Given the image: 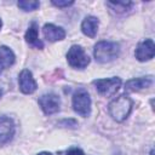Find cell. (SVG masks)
Here are the masks:
<instances>
[{
  "label": "cell",
  "instance_id": "5",
  "mask_svg": "<svg viewBox=\"0 0 155 155\" xmlns=\"http://www.w3.org/2000/svg\"><path fill=\"white\" fill-rule=\"evenodd\" d=\"M93 85L96 86L97 91L103 96H113L116 93L121 85L120 78H110V79H97L93 80Z\"/></svg>",
  "mask_w": 155,
  "mask_h": 155
},
{
  "label": "cell",
  "instance_id": "2",
  "mask_svg": "<svg viewBox=\"0 0 155 155\" xmlns=\"http://www.w3.org/2000/svg\"><path fill=\"white\" fill-rule=\"evenodd\" d=\"M120 53V46L111 41H99L94 46V58L99 63H109L117 58Z\"/></svg>",
  "mask_w": 155,
  "mask_h": 155
},
{
  "label": "cell",
  "instance_id": "13",
  "mask_svg": "<svg viewBox=\"0 0 155 155\" xmlns=\"http://www.w3.org/2000/svg\"><path fill=\"white\" fill-rule=\"evenodd\" d=\"M15 63V54L7 46H0V74L5 68L11 67Z\"/></svg>",
  "mask_w": 155,
  "mask_h": 155
},
{
  "label": "cell",
  "instance_id": "16",
  "mask_svg": "<svg viewBox=\"0 0 155 155\" xmlns=\"http://www.w3.org/2000/svg\"><path fill=\"white\" fill-rule=\"evenodd\" d=\"M17 5L23 11H34L40 6V2L35 1V0H21V1H18Z\"/></svg>",
  "mask_w": 155,
  "mask_h": 155
},
{
  "label": "cell",
  "instance_id": "15",
  "mask_svg": "<svg viewBox=\"0 0 155 155\" xmlns=\"http://www.w3.org/2000/svg\"><path fill=\"white\" fill-rule=\"evenodd\" d=\"M107 5L109 7H111L115 12H126L131 6H132V2L131 1H116V2H111V1H108Z\"/></svg>",
  "mask_w": 155,
  "mask_h": 155
},
{
  "label": "cell",
  "instance_id": "8",
  "mask_svg": "<svg viewBox=\"0 0 155 155\" xmlns=\"http://www.w3.org/2000/svg\"><path fill=\"white\" fill-rule=\"evenodd\" d=\"M154 52H155V45H154V41L151 39H147L145 41L140 42L137 48H136V58L140 62H145V61H149L154 57Z\"/></svg>",
  "mask_w": 155,
  "mask_h": 155
},
{
  "label": "cell",
  "instance_id": "17",
  "mask_svg": "<svg viewBox=\"0 0 155 155\" xmlns=\"http://www.w3.org/2000/svg\"><path fill=\"white\" fill-rule=\"evenodd\" d=\"M52 4L54 5V6H57V7H68V6H70V5H73L74 4V1L73 0H52Z\"/></svg>",
  "mask_w": 155,
  "mask_h": 155
},
{
  "label": "cell",
  "instance_id": "3",
  "mask_svg": "<svg viewBox=\"0 0 155 155\" xmlns=\"http://www.w3.org/2000/svg\"><path fill=\"white\" fill-rule=\"evenodd\" d=\"M67 58H68V63L73 68H78V69H84L90 63L88 54L84 51L81 46H78V45H74L69 48L67 53Z\"/></svg>",
  "mask_w": 155,
  "mask_h": 155
},
{
  "label": "cell",
  "instance_id": "6",
  "mask_svg": "<svg viewBox=\"0 0 155 155\" xmlns=\"http://www.w3.org/2000/svg\"><path fill=\"white\" fill-rule=\"evenodd\" d=\"M39 105L41 107V109L44 110L45 114L50 115V114L57 113L59 110L61 99L54 93H46L39 98Z\"/></svg>",
  "mask_w": 155,
  "mask_h": 155
},
{
  "label": "cell",
  "instance_id": "20",
  "mask_svg": "<svg viewBox=\"0 0 155 155\" xmlns=\"http://www.w3.org/2000/svg\"><path fill=\"white\" fill-rule=\"evenodd\" d=\"M1 94H2V91H1V88H0V97H1Z\"/></svg>",
  "mask_w": 155,
  "mask_h": 155
},
{
  "label": "cell",
  "instance_id": "14",
  "mask_svg": "<svg viewBox=\"0 0 155 155\" xmlns=\"http://www.w3.org/2000/svg\"><path fill=\"white\" fill-rule=\"evenodd\" d=\"M25 40H27L28 44L35 46L36 48H42L44 47L42 42L39 40V36H38V24H36V22H33L29 25V28L25 33Z\"/></svg>",
  "mask_w": 155,
  "mask_h": 155
},
{
  "label": "cell",
  "instance_id": "11",
  "mask_svg": "<svg viewBox=\"0 0 155 155\" xmlns=\"http://www.w3.org/2000/svg\"><path fill=\"white\" fill-rule=\"evenodd\" d=\"M44 36L48 40V41H58L64 39L65 36V31L64 29H62L61 27H56L53 24H45L44 29H42Z\"/></svg>",
  "mask_w": 155,
  "mask_h": 155
},
{
  "label": "cell",
  "instance_id": "1",
  "mask_svg": "<svg viewBox=\"0 0 155 155\" xmlns=\"http://www.w3.org/2000/svg\"><path fill=\"white\" fill-rule=\"evenodd\" d=\"M132 104H133L132 99L128 96L121 94L110 102L109 114L115 121L121 122V121L126 120V117L130 115L131 109H132Z\"/></svg>",
  "mask_w": 155,
  "mask_h": 155
},
{
  "label": "cell",
  "instance_id": "9",
  "mask_svg": "<svg viewBox=\"0 0 155 155\" xmlns=\"http://www.w3.org/2000/svg\"><path fill=\"white\" fill-rule=\"evenodd\" d=\"M15 134V125L10 117H0V144H5L12 139Z\"/></svg>",
  "mask_w": 155,
  "mask_h": 155
},
{
  "label": "cell",
  "instance_id": "18",
  "mask_svg": "<svg viewBox=\"0 0 155 155\" xmlns=\"http://www.w3.org/2000/svg\"><path fill=\"white\" fill-rule=\"evenodd\" d=\"M67 155H84V153H82V150H80L78 148H73L67 153Z\"/></svg>",
  "mask_w": 155,
  "mask_h": 155
},
{
  "label": "cell",
  "instance_id": "7",
  "mask_svg": "<svg viewBox=\"0 0 155 155\" xmlns=\"http://www.w3.org/2000/svg\"><path fill=\"white\" fill-rule=\"evenodd\" d=\"M18 84H19V88L23 93L25 94H29V93H33L38 85H36V81L34 80L33 78V74L30 70L28 69H24L21 71L19 76H18Z\"/></svg>",
  "mask_w": 155,
  "mask_h": 155
},
{
  "label": "cell",
  "instance_id": "19",
  "mask_svg": "<svg viewBox=\"0 0 155 155\" xmlns=\"http://www.w3.org/2000/svg\"><path fill=\"white\" fill-rule=\"evenodd\" d=\"M38 155H52V154H51V153H47V151H42V153L38 154Z\"/></svg>",
  "mask_w": 155,
  "mask_h": 155
},
{
  "label": "cell",
  "instance_id": "21",
  "mask_svg": "<svg viewBox=\"0 0 155 155\" xmlns=\"http://www.w3.org/2000/svg\"><path fill=\"white\" fill-rule=\"evenodd\" d=\"M1 25H2V22H1V19H0V28H1Z\"/></svg>",
  "mask_w": 155,
  "mask_h": 155
},
{
  "label": "cell",
  "instance_id": "4",
  "mask_svg": "<svg viewBox=\"0 0 155 155\" xmlns=\"http://www.w3.org/2000/svg\"><path fill=\"white\" fill-rule=\"evenodd\" d=\"M73 108L81 116H88L91 113V98L85 90H78L73 96Z\"/></svg>",
  "mask_w": 155,
  "mask_h": 155
},
{
  "label": "cell",
  "instance_id": "10",
  "mask_svg": "<svg viewBox=\"0 0 155 155\" xmlns=\"http://www.w3.org/2000/svg\"><path fill=\"white\" fill-rule=\"evenodd\" d=\"M153 85V76H144V78H137V79H131L126 82L125 90L126 91H140L144 88H148Z\"/></svg>",
  "mask_w": 155,
  "mask_h": 155
},
{
  "label": "cell",
  "instance_id": "12",
  "mask_svg": "<svg viewBox=\"0 0 155 155\" xmlns=\"http://www.w3.org/2000/svg\"><path fill=\"white\" fill-rule=\"evenodd\" d=\"M98 24H99V22L96 17L87 16L81 23V30L85 35H87L90 38H94V35L98 30Z\"/></svg>",
  "mask_w": 155,
  "mask_h": 155
},
{
  "label": "cell",
  "instance_id": "22",
  "mask_svg": "<svg viewBox=\"0 0 155 155\" xmlns=\"http://www.w3.org/2000/svg\"><path fill=\"white\" fill-rule=\"evenodd\" d=\"M150 155H154V151H153V150H151V153H150Z\"/></svg>",
  "mask_w": 155,
  "mask_h": 155
}]
</instances>
